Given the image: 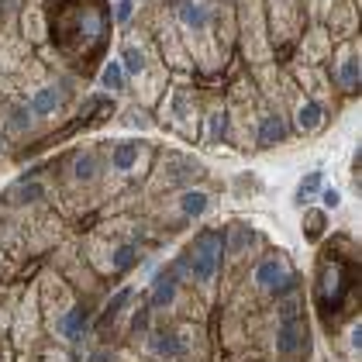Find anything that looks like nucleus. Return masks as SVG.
Here are the masks:
<instances>
[{
	"label": "nucleus",
	"instance_id": "1",
	"mask_svg": "<svg viewBox=\"0 0 362 362\" xmlns=\"http://www.w3.org/2000/svg\"><path fill=\"white\" fill-rule=\"evenodd\" d=\"M107 35V11L100 4H83V0H62L52 7V38L59 52L73 62H90L93 49H100Z\"/></svg>",
	"mask_w": 362,
	"mask_h": 362
},
{
	"label": "nucleus",
	"instance_id": "2",
	"mask_svg": "<svg viewBox=\"0 0 362 362\" xmlns=\"http://www.w3.org/2000/svg\"><path fill=\"white\" fill-rule=\"evenodd\" d=\"M176 266H180V273L190 279L194 286L211 290L218 283V273H221V266H224L221 231H214V228L197 231L194 238H190V245L183 249V255L176 259Z\"/></svg>",
	"mask_w": 362,
	"mask_h": 362
},
{
	"label": "nucleus",
	"instance_id": "3",
	"mask_svg": "<svg viewBox=\"0 0 362 362\" xmlns=\"http://www.w3.org/2000/svg\"><path fill=\"white\" fill-rule=\"evenodd\" d=\"M317 304L321 310H338L356 293V259L338 249H328V255L317 266Z\"/></svg>",
	"mask_w": 362,
	"mask_h": 362
},
{
	"label": "nucleus",
	"instance_id": "4",
	"mask_svg": "<svg viewBox=\"0 0 362 362\" xmlns=\"http://www.w3.org/2000/svg\"><path fill=\"white\" fill-rule=\"evenodd\" d=\"M252 283H255L262 293H269L273 300H286V297L297 293L300 276H297V269L290 266V259H286L283 252H269V255H262V259L252 266Z\"/></svg>",
	"mask_w": 362,
	"mask_h": 362
},
{
	"label": "nucleus",
	"instance_id": "5",
	"mask_svg": "<svg viewBox=\"0 0 362 362\" xmlns=\"http://www.w3.org/2000/svg\"><path fill=\"white\" fill-rule=\"evenodd\" d=\"M276 338H273V352L276 359H297L304 352L307 341V325L304 314H300V300L297 297H286L276 300Z\"/></svg>",
	"mask_w": 362,
	"mask_h": 362
},
{
	"label": "nucleus",
	"instance_id": "6",
	"mask_svg": "<svg viewBox=\"0 0 362 362\" xmlns=\"http://www.w3.org/2000/svg\"><path fill=\"white\" fill-rule=\"evenodd\" d=\"M93 328V317H90V307L76 304V300H66V304L52 310V332L69 341V345H80L86 334Z\"/></svg>",
	"mask_w": 362,
	"mask_h": 362
},
{
	"label": "nucleus",
	"instance_id": "7",
	"mask_svg": "<svg viewBox=\"0 0 362 362\" xmlns=\"http://www.w3.org/2000/svg\"><path fill=\"white\" fill-rule=\"evenodd\" d=\"M148 352L163 362H180L190 356V338H187V328H148Z\"/></svg>",
	"mask_w": 362,
	"mask_h": 362
},
{
	"label": "nucleus",
	"instance_id": "8",
	"mask_svg": "<svg viewBox=\"0 0 362 362\" xmlns=\"http://www.w3.org/2000/svg\"><path fill=\"white\" fill-rule=\"evenodd\" d=\"M176 21L190 38H207L214 25V11L207 0H176Z\"/></svg>",
	"mask_w": 362,
	"mask_h": 362
},
{
	"label": "nucleus",
	"instance_id": "9",
	"mask_svg": "<svg viewBox=\"0 0 362 362\" xmlns=\"http://www.w3.org/2000/svg\"><path fill=\"white\" fill-rule=\"evenodd\" d=\"M148 159V145L139 139H124V141H114L111 152H107V169L117 173V176H132L135 169L145 166Z\"/></svg>",
	"mask_w": 362,
	"mask_h": 362
},
{
	"label": "nucleus",
	"instance_id": "10",
	"mask_svg": "<svg viewBox=\"0 0 362 362\" xmlns=\"http://www.w3.org/2000/svg\"><path fill=\"white\" fill-rule=\"evenodd\" d=\"M183 273H180V266L173 262V266H163L156 276H152V286H148V307L152 310H166V307L176 304V297H180V283H183Z\"/></svg>",
	"mask_w": 362,
	"mask_h": 362
},
{
	"label": "nucleus",
	"instance_id": "11",
	"mask_svg": "<svg viewBox=\"0 0 362 362\" xmlns=\"http://www.w3.org/2000/svg\"><path fill=\"white\" fill-rule=\"evenodd\" d=\"M362 80V62H359V45L345 42L334 56V83L341 86L345 93H356Z\"/></svg>",
	"mask_w": 362,
	"mask_h": 362
},
{
	"label": "nucleus",
	"instance_id": "12",
	"mask_svg": "<svg viewBox=\"0 0 362 362\" xmlns=\"http://www.w3.org/2000/svg\"><path fill=\"white\" fill-rule=\"evenodd\" d=\"M28 104L31 117H56L62 107H66V86L62 83H42L38 90H31V97L25 100Z\"/></svg>",
	"mask_w": 362,
	"mask_h": 362
},
{
	"label": "nucleus",
	"instance_id": "13",
	"mask_svg": "<svg viewBox=\"0 0 362 362\" xmlns=\"http://www.w3.org/2000/svg\"><path fill=\"white\" fill-rule=\"evenodd\" d=\"M104 169H107V163L100 159L97 148H83V152H76V156L69 159V176H73L80 187H93V183L104 176Z\"/></svg>",
	"mask_w": 362,
	"mask_h": 362
},
{
	"label": "nucleus",
	"instance_id": "14",
	"mask_svg": "<svg viewBox=\"0 0 362 362\" xmlns=\"http://www.w3.org/2000/svg\"><path fill=\"white\" fill-rule=\"evenodd\" d=\"M204 176V166L190 159V156H166V166H163V183L166 187H187V183H194Z\"/></svg>",
	"mask_w": 362,
	"mask_h": 362
},
{
	"label": "nucleus",
	"instance_id": "15",
	"mask_svg": "<svg viewBox=\"0 0 362 362\" xmlns=\"http://www.w3.org/2000/svg\"><path fill=\"white\" fill-rule=\"evenodd\" d=\"M286 139H290V124H286L283 114L279 111H262L259 114V121H255V141H259L262 148L283 145Z\"/></svg>",
	"mask_w": 362,
	"mask_h": 362
},
{
	"label": "nucleus",
	"instance_id": "16",
	"mask_svg": "<svg viewBox=\"0 0 362 362\" xmlns=\"http://www.w3.org/2000/svg\"><path fill=\"white\" fill-rule=\"evenodd\" d=\"M325 104L317 100V97H300L297 104H293V128L300 132V135H314V132H321L325 128Z\"/></svg>",
	"mask_w": 362,
	"mask_h": 362
},
{
	"label": "nucleus",
	"instance_id": "17",
	"mask_svg": "<svg viewBox=\"0 0 362 362\" xmlns=\"http://www.w3.org/2000/svg\"><path fill=\"white\" fill-rule=\"evenodd\" d=\"M117 62H121V69H124V76H128V80H145V76H148V69H152V59H148V52H145V45L135 42V38H128V42L121 45Z\"/></svg>",
	"mask_w": 362,
	"mask_h": 362
},
{
	"label": "nucleus",
	"instance_id": "18",
	"mask_svg": "<svg viewBox=\"0 0 362 362\" xmlns=\"http://www.w3.org/2000/svg\"><path fill=\"white\" fill-rule=\"evenodd\" d=\"M221 242H224V255L242 259V255L249 252V245L255 242V231H252V224H245V221H231L228 231H221Z\"/></svg>",
	"mask_w": 362,
	"mask_h": 362
},
{
	"label": "nucleus",
	"instance_id": "19",
	"mask_svg": "<svg viewBox=\"0 0 362 362\" xmlns=\"http://www.w3.org/2000/svg\"><path fill=\"white\" fill-rule=\"evenodd\" d=\"M176 211L183 221H197L211 211V194L207 190H197V187H187L183 194L176 197Z\"/></svg>",
	"mask_w": 362,
	"mask_h": 362
},
{
	"label": "nucleus",
	"instance_id": "20",
	"mask_svg": "<svg viewBox=\"0 0 362 362\" xmlns=\"http://www.w3.org/2000/svg\"><path fill=\"white\" fill-rule=\"evenodd\" d=\"M273 7V38H286L297 28V0H269Z\"/></svg>",
	"mask_w": 362,
	"mask_h": 362
},
{
	"label": "nucleus",
	"instance_id": "21",
	"mask_svg": "<svg viewBox=\"0 0 362 362\" xmlns=\"http://www.w3.org/2000/svg\"><path fill=\"white\" fill-rule=\"evenodd\" d=\"M141 262V249L135 242H121V245H114L107 252V266H111V273H132L135 266Z\"/></svg>",
	"mask_w": 362,
	"mask_h": 362
},
{
	"label": "nucleus",
	"instance_id": "22",
	"mask_svg": "<svg viewBox=\"0 0 362 362\" xmlns=\"http://www.w3.org/2000/svg\"><path fill=\"white\" fill-rule=\"evenodd\" d=\"M0 121H4V128H7V132H14V135H25V132H31V124H35V117H31V111H28V104H25V100H21V104H4Z\"/></svg>",
	"mask_w": 362,
	"mask_h": 362
},
{
	"label": "nucleus",
	"instance_id": "23",
	"mask_svg": "<svg viewBox=\"0 0 362 362\" xmlns=\"http://www.w3.org/2000/svg\"><path fill=\"white\" fill-rule=\"evenodd\" d=\"M228 124H231V114L224 104H211L207 107V141L211 145H221L228 139Z\"/></svg>",
	"mask_w": 362,
	"mask_h": 362
},
{
	"label": "nucleus",
	"instance_id": "24",
	"mask_svg": "<svg viewBox=\"0 0 362 362\" xmlns=\"http://www.w3.org/2000/svg\"><path fill=\"white\" fill-rule=\"evenodd\" d=\"M100 86L111 90V93H121V90L128 86V76H124V69H121L117 59H107V62H104V69H100Z\"/></svg>",
	"mask_w": 362,
	"mask_h": 362
},
{
	"label": "nucleus",
	"instance_id": "25",
	"mask_svg": "<svg viewBox=\"0 0 362 362\" xmlns=\"http://www.w3.org/2000/svg\"><path fill=\"white\" fill-rule=\"evenodd\" d=\"M132 297H135V286H121L111 300H107V307H104V314H100V325H111V321H117V317H121V310H124V304H128Z\"/></svg>",
	"mask_w": 362,
	"mask_h": 362
},
{
	"label": "nucleus",
	"instance_id": "26",
	"mask_svg": "<svg viewBox=\"0 0 362 362\" xmlns=\"http://www.w3.org/2000/svg\"><path fill=\"white\" fill-rule=\"evenodd\" d=\"M7 197H11V204H35V200H42V197H45V183H38V180H25V183H18Z\"/></svg>",
	"mask_w": 362,
	"mask_h": 362
},
{
	"label": "nucleus",
	"instance_id": "27",
	"mask_svg": "<svg viewBox=\"0 0 362 362\" xmlns=\"http://www.w3.org/2000/svg\"><path fill=\"white\" fill-rule=\"evenodd\" d=\"M325 190V176H321V169H310L304 180L297 183V200L304 204V200H314V197Z\"/></svg>",
	"mask_w": 362,
	"mask_h": 362
},
{
	"label": "nucleus",
	"instance_id": "28",
	"mask_svg": "<svg viewBox=\"0 0 362 362\" xmlns=\"http://www.w3.org/2000/svg\"><path fill=\"white\" fill-rule=\"evenodd\" d=\"M325 224H328V211H304V235L310 242L325 235Z\"/></svg>",
	"mask_w": 362,
	"mask_h": 362
},
{
	"label": "nucleus",
	"instance_id": "29",
	"mask_svg": "<svg viewBox=\"0 0 362 362\" xmlns=\"http://www.w3.org/2000/svg\"><path fill=\"white\" fill-rule=\"evenodd\" d=\"M148 328H152V307H148V300H145V304H139L135 307V314H132V332L148 334Z\"/></svg>",
	"mask_w": 362,
	"mask_h": 362
},
{
	"label": "nucleus",
	"instance_id": "30",
	"mask_svg": "<svg viewBox=\"0 0 362 362\" xmlns=\"http://www.w3.org/2000/svg\"><path fill=\"white\" fill-rule=\"evenodd\" d=\"M317 197H321V204H325L321 211H338V207H341V194H338V190H332V187H325Z\"/></svg>",
	"mask_w": 362,
	"mask_h": 362
},
{
	"label": "nucleus",
	"instance_id": "31",
	"mask_svg": "<svg viewBox=\"0 0 362 362\" xmlns=\"http://www.w3.org/2000/svg\"><path fill=\"white\" fill-rule=\"evenodd\" d=\"M349 349H352V352H359L362 349V325L359 321H352V325H349Z\"/></svg>",
	"mask_w": 362,
	"mask_h": 362
},
{
	"label": "nucleus",
	"instance_id": "32",
	"mask_svg": "<svg viewBox=\"0 0 362 362\" xmlns=\"http://www.w3.org/2000/svg\"><path fill=\"white\" fill-rule=\"evenodd\" d=\"M132 11H135V0H117V11H114V18L124 25V21L132 18Z\"/></svg>",
	"mask_w": 362,
	"mask_h": 362
},
{
	"label": "nucleus",
	"instance_id": "33",
	"mask_svg": "<svg viewBox=\"0 0 362 362\" xmlns=\"http://www.w3.org/2000/svg\"><path fill=\"white\" fill-rule=\"evenodd\" d=\"M4 152H7V132L0 128V156H4Z\"/></svg>",
	"mask_w": 362,
	"mask_h": 362
},
{
	"label": "nucleus",
	"instance_id": "34",
	"mask_svg": "<svg viewBox=\"0 0 362 362\" xmlns=\"http://www.w3.org/2000/svg\"><path fill=\"white\" fill-rule=\"evenodd\" d=\"M317 4H321V0H317Z\"/></svg>",
	"mask_w": 362,
	"mask_h": 362
}]
</instances>
